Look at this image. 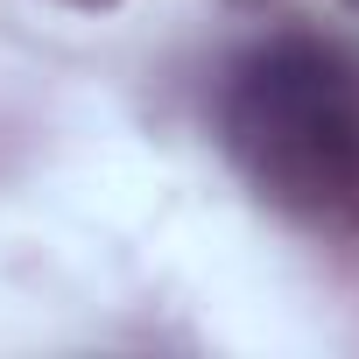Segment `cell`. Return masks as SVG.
Wrapping results in <instances>:
<instances>
[{"label":"cell","instance_id":"6da1fadb","mask_svg":"<svg viewBox=\"0 0 359 359\" xmlns=\"http://www.w3.org/2000/svg\"><path fill=\"white\" fill-rule=\"evenodd\" d=\"M219 141L282 212H345L359 176V64L324 36H268L219 85Z\"/></svg>","mask_w":359,"mask_h":359},{"label":"cell","instance_id":"7a4b0ae2","mask_svg":"<svg viewBox=\"0 0 359 359\" xmlns=\"http://www.w3.org/2000/svg\"><path fill=\"white\" fill-rule=\"evenodd\" d=\"M64 8H78V15H106V8H120V0H64Z\"/></svg>","mask_w":359,"mask_h":359},{"label":"cell","instance_id":"3957f363","mask_svg":"<svg viewBox=\"0 0 359 359\" xmlns=\"http://www.w3.org/2000/svg\"><path fill=\"white\" fill-rule=\"evenodd\" d=\"M345 212H352V226H359V176H352V191H345Z\"/></svg>","mask_w":359,"mask_h":359},{"label":"cell","instance_id":"277c9868","mask_svg":"<svg viewBox=\"0 0 359 359\" xmlns=\"http://www.w3.org/2000/svg\"><path fill=\"white\" fill-rule=\"evenodd\" d=\"M345 8H359V0H345Z\"/></svg>","mask_w":359,"mask_h":359}]
</instances>
